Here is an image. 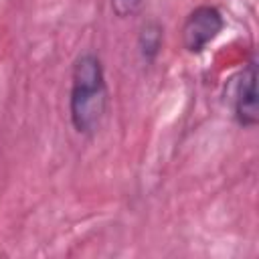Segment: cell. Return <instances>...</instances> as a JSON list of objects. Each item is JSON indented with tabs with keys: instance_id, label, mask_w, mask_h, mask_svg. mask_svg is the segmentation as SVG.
<instances>
[{
	"instance_id": "obj_1",
	"label": "cell",
	"mask_w": 259,
	"mask_h": 259,
	"mask_svg": "<svg viewBox=\"0 0 259 259\" xmlns=\"http://www.w3.org/2000/svg\"><path fill=\"white\" fill-rule=\"evenodd\" d=\"M107 89L105 75L97 55L83 53L75 59L71 73L69 113L71 123L79 134H93L105 113Z\"/></svg>"
},
{
	"instance_id": "obj_2",
	"label": "cell",
	"mask_w": 259,
	"mask_h": 259,
	"mask_svg": "<svg viewBox=\"0 0 259 259\" xmlns=\"http://www.w3.org/2000/svg\"><path fill=\"white\" fill-rule=\"evenodd\" d=\"M225 20L219 8L198 6L194 8L182 24V45L188 53H202L223 30Z\"/></svg>"
},
{
	"instance_id": "obj_3",
	"label": "cell",
	"mask_w": 259,
	"mask_h": 259,
	"mask_svg": "<svg viewBox=\"0 0 259 259\" xmlns=\"http://www.w3.org/2000/svg\"><path fill=\"white\" fill-rule=\"evenodd\" d=\"M233 115L239 125L253 127L259 119L257 107V65L249 61L237 77L235 93H233Z\"/></svg>"
},
{
	"instance_id": "obj_4",
	"label": "cell",
	"mask_w": 259,
	"mask_h": 259,
	"mask_svg": "<svg viewBox=\"0 0 259 259\" xmlns=\"http://www.w3.org/2000/svg\"><path fill=\"white\" fill-rule=\"evenodd\" d=\"M162 26L156 22V20H148L142 28H140V34H138V49H140V55L144 61L152 63L160 49H162Z\"/></svg>"
},
{
	"instance_id": "obj_5",
	"label": "cell",
	"mask_w": 259,
	"mask_h": 259,
	"mask_svg": "<svg viewBox=\"0 0 259 259\" xmlns=\"http://www.w3.org/2000/svg\"><path fill=\"white\" fill-rule=\"evenodd\" d=\"M142 2L144 0H111V10L115 12V16L127 18V16H134L142 8Z\"/></svg>"
}]
</instances>
